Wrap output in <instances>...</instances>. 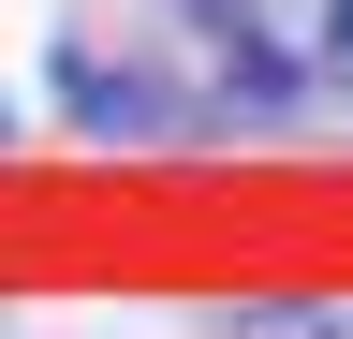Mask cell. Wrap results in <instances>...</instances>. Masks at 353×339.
<instances>
[{
  "mask_svg": "<svg viewBox=\"0 0 353 339\" xmlns=\"http://www.w3.org/2000/svg\"><path fill=\"white\" fill-rule=\"evenodd\" d=\"M339 45H353V0H339Z\"/></svg>",
  "mask_w": 353,
  "mask_h": 339,
  "instance_id": "cell-1",
  "label": "cell"
}]
</instances>
